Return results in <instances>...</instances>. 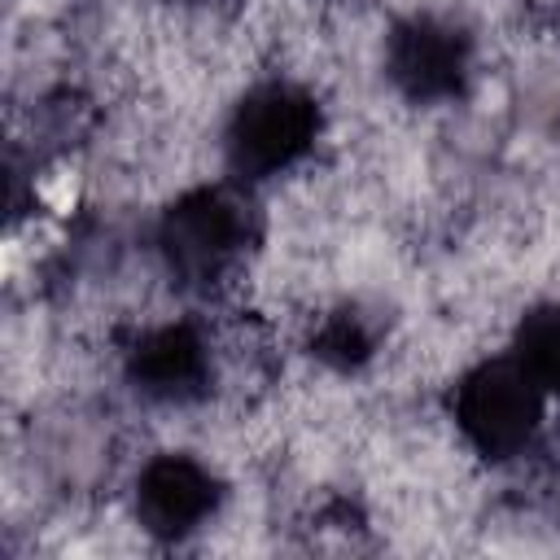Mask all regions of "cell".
<instances>
[{
    "label": "cell",
    "instance_id": "6",
    "mask_svg": "<svg viewBox=\"0 0 560 560\" xmlns=\"http://www.w3.org/2000/svg\"><path fill=\"white\" fill-rule=\"evenodd\" d=\"M131 376L153 398H188L206 381V341L188 324L153 328L131 350Z\"/></svg>",
    "mask_w": 560,
    "mask_h": 560
},
{
    "label": "cell",
    "instance_id": "2",
    "mask_svg": "<svg viewBox=\"0 0 560 560\" xmlns=\"http://www.w3.org/2000/svg\"><path fill=\"white\" fill-rule=\"evenodd\" d=\"M315 127H319V114L302 88L262 83L236 105L228 122V158L249 179L276 175L311 149Z\"/></svg>",
    "mask_w": 560,
    "mask_h": 560
},
{
    "label": "cell",
    "instance_id": "3",
    "mask_svg": "<svg viewBox=\"0 0 560 560\" xmlns=\"http://www.w3.org/2000/svg\"><path fill=\"white\" fill-rule=\"evenodd\" d=\"M249 210L223 188H201L175 201L162 219V249L171 271L184 280H214L223 276L249 241Z\"/></svg>",
    "mask_w": 560,
    "mask_h": 560
},
{
    "label": "cell",
    "instance_id": "4",
    "mask_svg": "<svg viewBox=\"0 0 560 560\" xmlns=\"http://www.w3.org/2000/svg\"><path fill=\"white\" fill-rule=\"evenodd\" d=\"M389 74L407 96L442 101L468 74V35L442 18H407L389 39Z\"/></svg>",
    "mask_w": 560,
    "mask_h": 560
},
{
    "label": "cell",
    "instance_id": "7",
    "mask_svg": "<svg viewBox=\"0 0 560 560\" xmlns=\"http://www.w3.org/2000/svg\"><path fill=\"white\" fill-rule=\"evenodd\" d=\"M516 359L529 368V376L542 389H556L560 394V306H547V311L525 315Z\"/></svg>",
    "mask_w": 560,
    "mask_h": 560
},
{
    "label": "cell",
    "instance_id": "1",
    "mask_svg": "<svg viewBox=\"0 0 560 560\" xmlns=\"http://www.w3.org/2000/svg\"><path fill=\"white\" fill-rule=\"evenodd\" d=\"M542 394L547 389L529 376L521 359H490L459 381L455 420L481 455L508 459L534 438L542 420Z\"/></svg>",
    "mask_w": 560,
    "mask_h": 560
},
{
    "label": "cell",
    "instance_id": "5",
    "mask_svg": "<svg viewBox=\"0 0 560 560\" xmlns=\"http://www.w3.org/2000/svg\"><path fill=\"white\" fill-rule=\"evenodd\" d=\"M219 486L188 455H158L136 481V512L153 534H188L214 512Z\"/></svg>",
    "mask_w": 560,
    "mask_h": 560
},
{
    "label": "cell",
    "instance_id": "8",
    "mask_svg": "<svg viewBox=\"0 0 560 560\" xmlns=\"http://www.w3.org/2000/svg\"><path fill=\"white\" fill-rule=\"evenodd\" d=\"M315 350H319V359H328L337 368H350V363H359V359L372 354V328H368V319L359 311H337L319 328Z\"/></svg>",
    "mask_w": 560,
    "mask_h": 560
}]
</instances>
